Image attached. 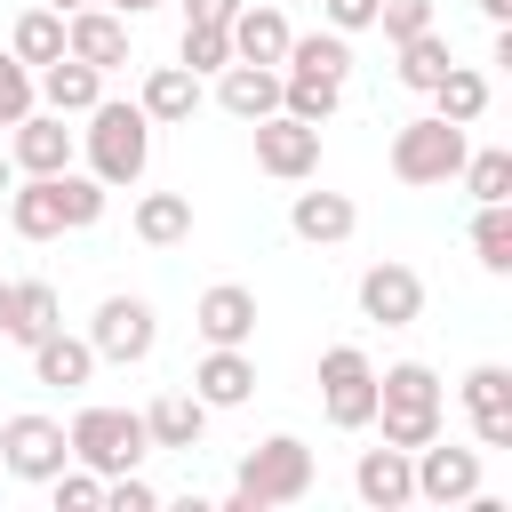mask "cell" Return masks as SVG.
<instances>
[{
  "label": "cell",
  "mask_w": 512,
  "mask_h": 512,
  "mask_svg": "<svg viewBox=\"0 0 512 512\" xmlns=\"http://www.w3.org/2000/svg\"><path fill=\"white\" fill-rule=\"evenodd\" d=\"M464 192L472 200H512V152L504 144H480V152H464Z\"/></svg>",
  "instance_id": "cell-36"
},
{
  "label": "cell",
  "mask_w": 512,
  "mask_h": 512,
  "mask_svg": "<svg viewBox=\"0 0 512 512\" xmlns=\"http://www.w3.org/2000/svg\"><path fill=\"white\" fill-rule=\"evenodd\" d=\"M0 344H8V280H0Z\"/></svg>",
  "instance_id": "cell-47"
},
{
  "label": "cell",
  "mask_w": 512,
  "mask_h": 512,
  "mask_svg": "<svg viewBox=\"0 0 512 512\" xmlns=\"http://www.w3.org/2000/svg\"><path fill=\"white\" fill-rule=\"evenodd\" d=\"M8 184H16V160H8V144H0V200H8Z\"/></svg>",
  "instance_id": "cell-45"
},
{
  "label": "cell",
  "mask_w": 512,
  "mask_h": 512,
  "mask_svg": "<svg viewBox=\"0 0 512 512\" xmlns=\"http://www.w3.org/2000/svg\"><path fill=\"white\" fill-rule=\"evenodd\" d=\"M464 152H472V136L456 128V120H440V112H416V120H400L392 128V176L400 184H456V168H464Z\"/></svg>",
  "instance_id": "cell-5"
},
{
  "label": "cell",
  "mask_w": 512,
  "mask_h": 512,
  "mask_svg": "<svg viewBox=\"0 0 512 512\" xmlns=\"http://www.w3.org/2000/svg\"><path fill=\"white\" fill-rule=\"evenodd\" d=\"M192 392L208 400V416H216V408H240V400L256 392V360H248V344H208V352L192 360Z\"/></svg>",
  "instance_id": "cell-18"
},
{
  "label": "cell",
  "mask_w": 512,
  "mask_h": 512,
  "mask_svg": "<svg viewBox=\"0 0 512 512\" xmlns=\"http://www.w3.org/2000/svg\"><path fill=\"white\" fill-rule=\"evenodd\" d=\"M32 88H40V104H48V112L80 120V112L104 96V72H96V64H80V56H56V64H40V72H32Z\"/></svg>",
  "instance_id": "cell-23"
},
{
  "label": "cell",
  "mask_w": 512,
  "mask_h": 512,
  "mask_svg": "<svg viewBox=\"0 0 512 512\" xmlns=\"http://www.w3.org/2000/svg\"><path fill=\"white\" fill-rule=\"evenodd\" d=\"M48 328H64V296L48 280H8V344H40Z\"/></svg>",
  "instance_id": "cell-27"
},
{
  "label": "cell",
  "mask_w": 512,
  "mask_h": 512,
  "mask_svg": "<svg viewBox=\"0 0 512 512\" xmlns=\"http://www.w3.org/2000/svg\"><path fill=\"white\" fill-rule=\"evenodd\" d=\"M64 440H72V464H88V472H144V456H152V440H144V408H112V400H88L72 424H64Z\"/></svg>",
  "instance_id": "cell-4"
},
{
  "label": "cell",
  "mask_w": 512,
  "mask_h": 512,
  "mask_svg": "<svg viewBox=\"0 0 512 512\" xmlns=\"http://www.w3.org/2000/svg\"><path fill=\"white\" fill-rule=\"evenodd\" d=\"M88 344H96V360L136 368V360H152V344H160V312H152L144 296H104L96 320H88Z\"/></svg>",
  "instance_id": "cell-8"
},
{
  "label": "cell",
  "mask_w": 512,
  "mask_h": 512,
  "mask_svg": "<svg viewBox=\"0 0 512 512\" xmlns=\"http://www.w3.org/2000/svg\"><path fill=\"white\" fill-rule=\"evenodd\" d=\"M104 8H120V16H152V8H168V0H104Z\"/></svg>",
  "instance_id": "cell-43"
},
{
  "label": "cell",
  "mask_w": 512,
  "mask_h": 512,
  "mask_svg": "<svg viewBox=\"0 0 512 512\" xmlns=\"http://www.w3.org/2000/svg\"><path fill=\"white\" fill-rule=\"evenodd\" d=\"M424 96H432V112H440V120L472 128V120L488 112V72H472V64H448V72H440V80H432Z\"/></svg>",
  "instance_id": "cell-29"
},
{
  "label": "cell",
  "mask_w": 512,
  "mask_h": 512,
  "mask_svg": "<svg viewBox=\"0 0 512 512\" xmlns=\"http://www.w3.org/2000/svg\"><path fill=\"white\" fill-rule=\"evenodd\" d=\"M8 56H24L32 72L56 64V56H64V16H56V8H24L16 32H8Z\"/></svg>",
  "instance_id": "cell-33"
},
{
  "label": "cell",
  "mask_w": 512,
  "mask_h": 512,
  "mask_svg": "<svg viewBox=\"0 0 512 512\" xmlns=\"http://www.w3.org/2000/svg\"><path fill=\"white\" fill-rule=\"evenodd\" d=\"M176 8H184V24H232L240 0H176Z\"/></svg>",
  "instance_id": "cell-42"
},
{
  "label": "cell",
  "mask_w": 512,
  "mask_h": 512,
  "mask_svg": "<svg viewBox=\"0 0 512 512\" xmlns=\"http://www.w3.org/2000/svg\"><path fill=\"white\" fill-rule=\"evenodd\" d=\"M40 488L56 496V512H104V472H88V464H64V472H48Z\"/></svg>",
  "instance_id": "cell-37"
},
{
  "label": "cell",
  "mask_w": 512,
  "mask_h": 512,
  "mask_svg": "<svg viewBox=\"0 0 512 512\" xmlns=\"http://www.w3.org/2000/svg\"><path fill=\"white\" fill-rule=\"evenodd\" d=\"M304 496H312V448L296 432H272L240 456L224 512H272V504H304Z\"/></svg>",
  "instance_id": "cell-3"
},
{
  "label": "cell",
  "mask_w": 512,
  "mask_h": 512,
  "mask_svg": "<svg viewBox=\"0 0 512 512\" xmlns=\"http://www.w3.org/2000/svg\"><path fill=\"white\" fill-rule=\"evenodd\" d=\"M408 464H416V504H440V512H456V504L480 488V448L424 440V448H408Z\"/></svg>",
  "instance_id": "cell-13"
},
{
  "label": "cell",
  "mask_w": 512,
  "mask_h": 512,
  "mask_svg": "<svg viewBox=\"0 0 512 512\" xmlns=\"http://www.w3.org/2000/svg\"><path fill=\"white\" fill-rule=\"evenodd\" d=\"M136 104H144L152 128H184V120L208 104V88H200V72H184V64H152L144 88H136Z\"/></svg>",
  "instance_id": "cell-19"
},
{
  "label": "cell",
  "mask_w": 512,
  "mask_h": 512,
  "mask_svg": "<svg viewBox=\"0 0 512 512\" xmlns=\"http://www.w3.org/2000/svg\"><path fill=\"white\" fill-rule=\"evenodd\" d=\"M224 32H232V56H240V64H280V56H288V40H296V32H288V16H280L272 0H240Z\"/></svg>",
  "instance_id": "cell-20"
},
{
  "label": "cell",
  "mask_w": 512,
  "mask_h": 512,
  "mask_svg": "<svg viewBox=\"0 0 512 512\" xmlns=\"http://www.w3.org/2000/svg\"><path fill=\"white\" fill-rule=\"evenodd\" d=\"M0 464H8V480H32V488H40L48 472L72 464V440H64L56 416L24 408V416H0Z\"/></svg>",
  "instance_id": "cell-7"
},
{
  "label": "cell",
  "mask_w": 512,
  "mask_h": 512,
  "mask_svg": "<svg viewBox=\"0 0 512 512\" xmlns=\"http://www.w3.org/2000/svg\"><path fill=\"white\" fill-rule=\"evenodd\" d=\"M80 120H88V128H80L88 176L112 184V192L144 184V168H152V120H144V104H136V96H128V104H120V96H96Z\"/></svg>",
  "instance_id": "cell-1"
},
{
  "label": "cell",
  "mask_w": 512,
  "mask_h": 512,
  "mask_svg": "<svg viewBox=\"0 0 512 512\" xmlns=\"http://www.w3.org/2000/svg\"><path fill=\"white\" fill-rule=\"evenodd\" d=\"M480 16L488 24H512V0H480Z\"/></svg>",
  "instance_id": "cell-44"
},
{
  "label": "cell",
  "mask_w": 512,
  "mask_h": 512,
  "mask_svg": "<svg viewBox=\"0 0 512 512\" xmlns=\"http://www.w3.org/2000/svg\"><path fill=\"white\" fill-rule=\"evenodd\" d=\"M336 104H344V80H320V72H280V112H288V120L328 128V120H336Z\"/></svg>",
  "instance_id": "cell-31"
},
{
  "label": "cell",
  "mask_w": 512,
  "mask_h": 512,
  "mask_svg": "<svg viewBox=\"0 0 512 512\" xmlns=\"http://www.w3.org/2000/svg\"><path fill=\"white\" fill-rule=\"evenodd\" d=\"M152 504H160V488L144 472H112L104 480V512H152Z\"/></svg>",
  "instance_id": "cell-40"
},
{
  "label": "cell",
  "mask_w": 512,
  "mask_h": 512,
  "mask_svg": "<svg viewBox=\"0 0 512 512\" xmlns=\"http://www.w3.org/2000/svg\"><path fill=\"white\" fill-rule=\"evenodd\" d=\"M448 64H456V48H448V32L432 24V32H416V40H400V64H392V80H400L408 96H424V88H432V80H440Z\"/></svg>",
  "instance_id": "cell-30"
},
{
  "label": "cell",
  "mask_w": 512,
  "mask_h": 512,
  "mask_svg": "<svg viewBox=\"0 0 512 512\" xmlns=\"http://www.w3.org/2000/svg\"><path fill=\"white\" fill-rule=\"evenodd\" d=\"M8 232H16V240H64L56 176H16V184H8Z\"/></svg>",
  "instance_id": "cell-24"
},
{
  "label": "cell",
  "mask_w": 512,
  "mask_h": 512,
  "mask_svg": "<svg viewBox=\"0 0 512 512\" xmlns=\"http://www.w3.org/2000/svg\"><path fill=\"white\" fill-rule=\"evenodd\" d=\"M352 296H360V320H376V328H416L424 320V272L400 264V256H376Z\"/></svg>",
  "instance_id": "cell-9"
},
{
  "label": "cell",
  "mask_w": 512,
  "mask_h": 512,
  "mask_svg": "<svg viewBox=\"0 0 512 512\" xmlns=\"http://www.w3.org/2000/svg\"><path fill=\"white\" fill-rule=\"evenodd\" d=\"M192 328H200V344H256V288H240V280L200 288Z\"/></svg>",
  "instance_id": "cell-17"
},
{
  "label": "cell",
  "mask_w": 512,
  "mask_h": 512,
  "mask_svg": "<svg viewBox=\"0 0 512 512\" xmlns=\"http://www.w3.org/2000/svg\"><path fill=\"white\" fill-rule=\"evenodd\" d=\"M40 8H56V16H72V8H88V0H40Z\"/></svg>",
  "instance_id": "cell-46"
},
{
  "label": "cell",
  "mask_w": 512,
  "mask_h": 512,
  "mask_svg": "<svg viewBox=\"0 0 512 512\" xmlns=\"http://www.w3.org/2000/svg\"><path fill=\"white\" fill-rule=\"evenodd\" d=\"M280 72H320V80H352V32H296Z\"/></svg>",
  "instance_id": "cell-28"
},
{
  "label": "cell",
  "mask_w": 512,
  "mask_h": 512,
  "mask_svg": "<svg viewBox=\"0 0 512 512\" xmlns=\"http://www.w3.org/2000/svg\"><path fill=\"white\" fill-rule=\"evenodd\" d=\"M216 104L232 112V120H264V112H280V64H224L216 72Z\"/></svg>",
  "instance_id": "cell-22"
},
{
  "label": "cell",
  "mask_w": 512,
  "mask_h": 512,
  "mask_svg": "<svg viewBox=\"0 0 512 512\" xmlns=\"http://www.w3.org/2000/svg\"><path fill=\"white\" fill-rule=\"evenodd\" d=\"M24 352H32V384H48V392H80V384L96 376V344H88V336L48 328V336L24 344Z\"/></svg>",
  "instance_id": "cell-21"
},
{
  "label": "cell",
  "mask_w": 512,
  "mask_h": 512,
  "mask_svg": "<svg viewBox=\"0 0 512 512\" xmlns=\"http://www.w3.org/2000/svg\"><path fill=\"white\" fill-rule=\"evenodd\" d=\"M352 224H360V208H352L344 192H296V200H288V232H296V240H312V248L352 240Z\"/></svg>",
  "instance_id": "cell-25"
},
{
  "label": "cell",
  "mask_w": 512,
  "mask_h": 512,
  "mask_svg": "<svg viewBox=\"0 0 512 512\" xmlns=\"http://www.w3.org/2000/svg\"><path fill=\"white\" fill-rule=\"evenodd\" d=\"M320 16H328V32H368L376 0H320Z\"/></svg>",
  "instance_id": "cell-41"
},
{
  "label": "cell",
  "mask_w": 512,
  "mask_h": 512,
  "mask_svg": "<svg viewBox=\"0 0 512 512\" xmlns=\"http://www.w3.org/2000/svg\"><path fill=\"white\" fill-rule=\"evenodd\" d=\"M368 32H384V40L400 48V40L432 32V0H376V24H368Z\"/></svg>",
  "instance_id": "cell-38"
},
{
  "label": "cell",
  "mask_w": 512,
  "mask_h": 512,
  "mask_svg": "<svg viewBox=\"0 0 512 512\" xmlns=\"http://www.w3.org/2000/svg\"><path fill=\"white\" fill-rule=\"evenodd\" d=\"M176 64H184V72H200V80H216V72L232 64V32H224V24H184Z\"/></svg>",
  "instance_id": "cell-35"
},
{
  "label": "cell",
  "mask_w": 512,
  "mask_h": 512,
  "mask_svg": "<svg viewBox=\"0 0 512 512\" xmlns=\"http://www.w3.org/2000/svg\"><path fill=\"white\" fill-rule=\"evenodd\" d=\"M472 256L480 272H512V200H472Z\"/></svg>",
  "instance_id": "cell-32"
},
{
  "label": "cell",
  "mask_w": 512,
  "mask_h": 512,
  "mask_svg": "<svg viewBox=\"0 0 512 512\" xmlns=\"http://www.w3.org/2000/svg\"><path fill=\"white\" fill-rule=\"evenodd\" d=\"M128 224H136L144 248H184L192 240V192H144L128 208Z\"/></svg>",
  "instance_id": "cell-26"
},
{
  "label": "cell",
  "mask_w": 512,
  "mask_h": 512,
  "mask_svg": "<svg viewBox=\"0 0 512 512\" xmlns=\"http://www.w3.org/2000/svg\"><path fill=\"white\" fill-rule=\"evenodd\" d=\"M64 56L96 64V72H120V64H128V16L104 8V0L72 8V16H64Z\"/></svg>",
  "instance_id": "cell-14"
},
{
  "label": "cell",
  "mask_w": 512,
  "mask_h": 512,
  "mask_svg": "<svg viewBox=\"0 0 512 512\" xmlns=\"http://www.w3.org/2000/svg\"><path fill=\"white\" fill-rule=\"evenodd\" d=\"M104 200H112V184H96L88 168H56V208H64V232H88V224L104 216Z\"/></svg>",
  "instance_id": "cell-34"
},
{
  "label": "cell",
  "mask_w": 512,
  "mask_h": 512,
  "mask_svg": "<svg viewBox=\"0 0 512 512\" xmlns=\"http://www.w3.org/2000/svg\"><path fill=\"white\" fill-rule=\"evenodd\" d=\"M320 416L336 432H368V416H376V360L360 344H328L320 352Z\"/></svg>",
  "instance_id": "cell-6"
},
{
  "label": "cell",
  "mask_w": 512,
  "mask_h": 512,
  "mask_svg": "<svg viewBox=\"0 0 512 512\" xmlns=\"http://www.w3.org/2000/svg\"><path fill=\"white\" fill-rule=\"evenodd\" d=\"M256 128V168L280 176V184H312L320 176V128L312 120H288V112H264L248 120Z\"/></svg>",
  "instance_id": "cell-10"
},
{
  "label": "cell",
  "mask_w": 512,
  "mask_h": 512,
  "mask_svg": "<svg viewBox=\"0 0 512 512\" xmlns=\"http://www.w3.org/2000/svg\"><path fill=\"white\" fill-rule=\"evenodd\" d=\"M32 104H40V88H32V64H24V56H0V128H16Z\"/></svg>",
  "instance_id": "cell-39"
},
{
  "label": "cell",
  "mask_w": 512,
  "mask_h": 512,
  "mask_svg": "<svg viewBox=\"0 0 512 512\" xmlns=\"http://www.w3.org/2000/svg\"><path fill=\"white\" fill-rule=\"evenodd\" d=\"M8 160H16V176H56V168L80 160V128H64V112L32 104V112L8 128Z\"/></svg>",
  "instance_id": "cell-11"
},
{
  "label": "cell",
  "mask_w": 512,
  "mask_h": 512,
  "mask_svg": "<svg viewBox=\"0 0 512 512\" xmlns=\"http://www.w3.org/2000/svg\"><path fill=\"white\" fill-rule=\"evenodd\" d=\"M368 432H384L392 448H424V440H440V432H448V392H440V376H432L424 360H392V368H376V416H368Z\"/></svg>",
  "instance_id": "cell-2"
},
{
  "label": "cell",
  "mask_w": 512,
  "mask_h": 512,
  "mask_svg": "<svg viewBox=\"0 0 512 512\" xmlns=\"http://www.w3.org/2000/svg\"><path fill=\"white\" fill-rule=\"evenodd\" d=\"M456 400H464V416H472V440H480V448H512V368H504V360L464 368Z\"/></svg>",
  "instance_id": "cell-12"
},
{
  "label": "cell",
  "mask_w": 512,
  "mask_h": 512,
  "mask_svg": "<svg viewBox=\"0 0 512 512\" xmlns=\"http://www.w3.org/2000/svg\"><path fill=\"white\" fill-rule=\"evenodd\" d=\"M352 496H360L368 512H400V504H416V464H408V448H392V440L360 448V464H352Z\"/></svg>",
  "instance_id": "cell-15"
},
{
  "label": "cell",
  "mask_w": 512,
  "mask_h": 512,
  "mask_svg": "<svg viewBox=\"0 0 512 512\" xmlns=\"http://www.w3.org/2000/svg\"><path fill=\"white\" fill-rule=\"evenodd\" d=\"M200 432H208V400H200L192 384H168V392H152V400H144V440H152V448L192 456V448H200Z\"/></svg>",
  "instance_id": "cell-16"
}]
</instances>
